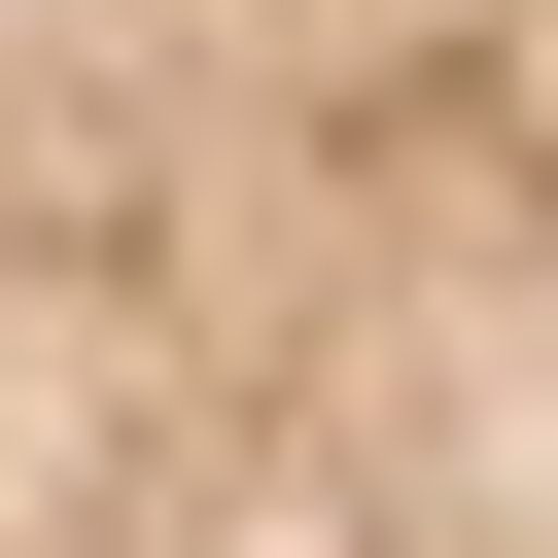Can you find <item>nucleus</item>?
<instances>
[{"label":"nucleus","mask_w":558,"mask_h":558,"mask_svg":"<svg viewBox=\"0 0 558 558\" xmlns=\"http://www.w3.org/2000/svg\"><path fill=\"white\" fill-rule=\"evenodd\" d=\"M0 558H558V453L174 0H0Z\"/></svg>","instance_id":"nucleus-1"}]
</instances>
